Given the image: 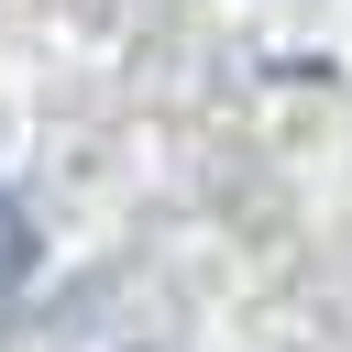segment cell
<instances>
[{
    "label": "cell",
    "instance_id": "1",
    "mask_svg": "<svg viewBox=\"0 0 352 352\" xmlns=\"http://www.w3.org/2000/svg\"><path fill=\"white\" fill-rule=\"evenodd\" d=\"M22 286H33V220H22V198L0 187V319L22 308Z\"/></svg>",
    "mask_w": 352,
    "mask_h": 352
}]
</instances>
